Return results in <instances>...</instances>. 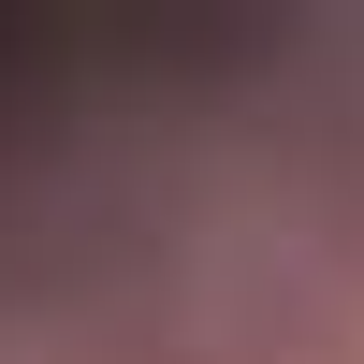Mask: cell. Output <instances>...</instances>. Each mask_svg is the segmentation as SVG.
I'll return each instance as SVG.
<instances>
[{"label": "cell", "mask_w": 364, "mask_h": 364, "mask_svg": "<svg viewBox=\"0 0 364 364\" xmlns=\"http://www.w3.org/2000/svg\"><path fill=\"white\" fill-rule=\"evenodd\" d=\"M219 364H364L350 291H336V277H306V262L248 277V291H233V321H219Z\"/></svg>", "instance_id": "cell-1"}]
</instances>
